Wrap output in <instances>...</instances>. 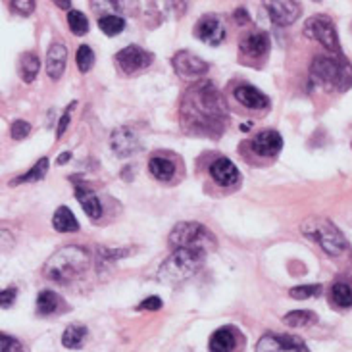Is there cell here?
I'll list each match as a JSON object with an SVG mask.
<instances>
[{
  "mask_svg": "<svg viewBox=\"0 0 352 352\" xmlns=\"http://www.w3.org/2000/svg\"><path fill=\"white\" fill-rule=\"evenodd\" d=\"M48 172V158H41L38 162H35V166L29 170L28 173L19 175L16 179L12 181V185H19V183H33V181H41Z\"/></svg>",
  "mask_w": 352,
  "mask_h": 352,
  "instance_id": "cell-27",
  "label": "cell"
},
{
  "mask_svg": "<svg viewBox=\"0 0 352 352\" xmlns=\"http://www.w3.org/2000/svg\"><path fill=\"white\" fill-rule=\"evenodd\" d=\"M270 47H272V41H270V35L267 33H250L247 37L241 38V52L247 54V56L260 58L266 56L270 52Z\"/></svg>",
  "mask_w": 352,
  "mask_h": 352,
  "instance_id": "cell-18",
  "label": "cell"
},
{
  "mask_svg": "<svg viewBox=\"0 0 352 352\" xmlns=\"http://www.w3.org/2000/svg\"><path fill=\"white\" fill-rule=\"evenodd\" d=\"M320 293H322V287L320 285H298L289 291V295L296 298V300H306L310 296H318Z\"/></svg>",
  "mask_w": 352,
  "mask_h": 352,
  "instance_id": "cell-32",
  "label": "cell"
},
{
  "mask_svg": "<svg viewBox=\"0 0 352 352\" xmlns=\"http://www.w3.org/2000/svg\"><path fill=\"white\" fill-rule=\"evenodd\" d=\"M170 245L173 248H197L208 252L216 245L214 235L202 223L197 221H181L170 233Z\"/></svg>",
  "mask_w": 352,
  "mask_h": 352,
  "instance_id": "cell-6",
  "label": "cell"
},
{
  "mask_svg": "<svg viewBox=\"0 0 352 352\" xmlns=\"http://www.w3.org/2000/svg\"><path fill=\"white\" fill-rule=\"evenodd\" d=\"M12 8L19 16H31L35 12V0H12Z\"/></svg>",
  "mask_w": 352,
  "mask_h": 352,
  "instance_id": "cell-36",
  "label": "cell"
},
{
  "mask_svg": "<svg viewBox=\"0 0 352 352\" xmlns=\"http://www.w3.org/2000/svg\"><path fill=\"white\" fill-rule=\"evenodd\" d=\"M264 8L270 19L279 28L295 23L302 14V6L298 0H264Z\"/></svg>",
  "mask_w": 352,
  "mask_h": 352,
  "instance_id": "cell-10",
  "label": "cell"
},
{
  "mask_svg": "<svg viewBox=\"0 0 352 352\" xmlns=\"http://www.w3.org/2000/svg\"><path fill=\"white\" fill-rule=\"evenodd\" d=\"M67 25H69L74 35L81 37V35H87V31H89V19H87V16L83 12H79V10H69V12H67Z\"/></svg>",
  "mask_w": 352,
  "mask_h": 352,
  "instance_id": "cell-28",
  "label": "cell"
},
{
  "mask_svg": "<svg viewBox=\"0 0 352 352\" xmlns=\"http://www.w3.org/2000/svg\"><path fill=\"white\" fill-rule=\"evenodd\" d=\"M302 233L316 241L329 256H341L346 250V239L329 219L310 218L302 223Z\"/></svg>",
  "mask_w": 352,
  "mask_h": 352,
  "instance_id": "cell-5",
  "label": "cell"
},
{
  "mask_svg": "<svg viewBox=\"0 0 352 352\" xmlns=\"http://www.w3.org/2000/svg\"><path fill=\"white\" fill-rule=\"evenodd\" d=\"M331 298L337 306L341 308H351L352 306V289L346 283H335L331 289Z\"/></svg>",
  "mask_w": 352,
  "mask_h": 352,
  "instance_id": "cell-30",
  "label": "cell"
},
{
  "mask_svg": "<svg viewBox=\"0 0 352 352\" xmlns=\"http://www.w3.org/2000/svg\"><path fill=\"white\" fill-rule=\"evenodd\" d=\"M0 352H25V349L18 339L0 333Z\"/></svg>",
  "mask_w": 352,
  "mask_h": 352,
  "instance_id": "cell-34",
  "label": "cell"
},
{
  "mask_svg": "<svg viewBox=\"0 0 352 352\" xmlns=\"http://www.w3.org/2000/svg\"><path fill=\"white\" fill-rule=\"evenodd\" d=\"M16 296H18V291H16L14 287H12V289L0 291V308H8V306L14 305Z\"/></svg>",
  "mask_w": 352,
  "mask_h": 352,
  "instance_id": "cell-39",
  "label": "cell"
},
{
  "mask_svg": "<svg viewBox=\"0 0 352 352\" xmlns=\"http://www.w3.org/2000/svg\"><path fill=\"white\" fill-rule=\"evenodd\" d=\"M310 74L320 85L331 91H349L352 85V66L341 58L335 56H316L310 67Z\"/></svg>",
  "mask_w": 352,
  "mask_h": 352,
  "instance_id": "cell-3",
  "label": "cell"
},
{
  "mask_svg": "<svg viewBox=\"0 0 352 352\" xmlns=\"http://www.w3.org/2000/svg\"><path fill=\"white\" fill-rule=\"evenodd\" d=\"M228 124V104L212 81H200L181 100V125L187 133L218 137Z\"/></svg>",
  "mask_w": 352,
  "mask_h": 352,
  "instance_id": "cell-1",
  "label": "cell"
},
{
  "mask_svg": "<svg viewBox=\"0 0 352 352\" xmlns=\"http://www.w3.org/2000/svg\"><path fill=\"white\" fill-rule=\"evenodd\" d=\"M233 95L237 98L239 104L250 108V110H266L270 106V98L252 85H239Z\"/></svg>",
  "mask_w": 352,
  "mask_h": 352,
  "instance_id": "cell-15",
  "label": "cell"
},
{
  "mask_svg": "<svg viewBox=\"0 0 352 352\" xmlns=\"http://www.w3.org/2000/svg\"><path fill=\"white\" fill-rule=\"evenodd\" d=\"M172 66L175 69V74L185 79V81H197L208 74V62H204L202 58H199L192 52L181 50L175 56L172 58Z\"/></svg>",
  "mask_w": 352,
  "mask_h": 352,
  "instance_id": "cell-9",
  "label": "cell"
},
{
  "mask_svg": "<svg viewBox=\"0 0 352 352\" xmlns=\"http://www.w3.org/2000/svg\"><path fill=\"white\" fill-rule=\"evenodd\" d=\"M12 247H14V237L10 235L8 231H2L0 229V252H6Z\"/></svg>",
  "mask_w": 352,
  "mask_h": 352,
  "instance_id": "cell-41",
  "label": "cell"
},
{
  "mask_svg": "<svg viewBox=\"0 0 352 352\" xmlns=\"http://www.w3.org/2000/svg\"><path fill=\"white\" fill-rule=\"evenodd\" d=\"M162 308V298L160 296H148V298H144L141 305L137 306V310H160Z\"/></svg>",
  "mask_w": 352,
  "mask_h": 352,
  "instance_id": "cell-38",
  "label": "cell"
},
{
  "mask_svg": "<svg viewBox=\"0 0 352 352\" xmlns=\"http://www.w3.org/2000/svg\"><path fill=\"white\" fill-rule=\"evenodd\" d=\"M210 352H233L237 346V333L233 327H219L210 337Z\"/></svg>",
  "mask_w": 352,
  "mask_h": 352,
  "instance_id": "cell-19",
  "label": "cell"
},
{
  "mask_svg": "<svg viewBox=\"0 0 352 352\" xmlns=\"http://www.w3.org/2000/svg\"><path fill=\"white\" fill-rule=\"evenodd\" d=\"M89 262H91V256L85 248L69 245V247L56 250L52 256L48 258L47 264L43 267V274L54 283L69 285L89 270Z\"/></svg>",
  "mask_w": 352,
  "mask_h": 352,
  "instance_id": "cell-2",
  "label": "cell"
},
{
  "mask_svg": "<svg viewBox=\"0 0 352 352\" xmlns=\"http://www.w3.org/2000/svg\"><path fill=\"white\" fill-rule=\"evenodd\" d=\"M98 28L108 37H116L125 29V19L122 16H116V14H108V16H102L98 19Z\"/></svg>",
  "mask_w": 352,
  "mask_h": 352,
  "instance_id": "cell-25",
  "label": "cell"
},
{
  "mask_svg": "<svg viewBox=\"0 0 352 352\" xmlns=\"http://www.w3.org/2000/svg\"><path fill=\"white\" fill-rule=\"evenodd\" d=\"M256 352H310L302 339L295 335H264L256 344Z\"/></svg>",
  "mask_w": 352,
  "mask_h": 352,
  "instance_id": "cell-11",
  "label": "cell"
},
{
  "mask_svg": "<svg viewBox=\"0 0 352 352\" xmlns=\"http://www.w3.org/2000/svg\"><path fill=\"white\" fill-rule=\"evenodd\" d=\"M76 100L72 102V104L67 106L66 112L62 114V118H60V124H58V129H56V137L58 139H62L64 137V133H66L67 125H69V120H72V112H74V108H76Z\"/></svg>",
  "mask_w": 352,
  "mask_h": 352,
  "instance_id": "cell-37",
  "label": "cell"
},
{
  "mask_svg": "<svg viewBox=\"0 0 352 352\" xmlns=\"http://www.w3.org/2000/svg\"><path fill=\"white\" fill-rule=\"evenodd\" d=\"M206 258L204 250L197 248H173V254L158 270V279L162 283H181L199 272Z\"/></svg>",
  "mask_w": 352,
  "mask_h": 352,
  "instance_id": "cell-4",
  "label": "cell"
},
{
  "mask_svg": "<svg viewBox=\"0 0 352 352\" xmlns=\"http://www.w3.org/2000/svg\"><path fill=\"white\" fill-rule=\"evenodd\" d=\"M91 4H93V10H95V12H106L104 16L112 14V10L110 8H116L110 0H91Z\"/></svg>",
  "mask_w": 352,
  "mask_h": 352,
  "instance_id": "cell-40",
  "label": "cell"
},
{
  "mask_svg": "<svg viewBox=\"0 0 352 352\" xmlns=\"http://www.w3.org/2000/svg\"><path fill=\"white\" fill-rule=\"evenodd\" d=\"M316 314L314 312H308V310H295V312H289L283 318V324L289 327H306V325L314 324Z\"/></svg>",
  "mask_w": 352,
  "mask_h": 352,
  "instance_id": "cell-29",
  "label": "cell"
},
{
  "mask_svg": "<svg viewBox=\"0 0 352 352\" xmlns=\"http://www.w3.org/2000/svg\"><path fill=\"white\" fill-rule=\"evenodd\" d=\"M154 56L144 50V48L131 45V47L122 48L118 54H116V64L122 69V74L125 76H133L137 72H143L146 67L153 64Z\"/></svg>",
  "mask_w": 352,
  "mask_h": 352,
  "instance_id": "cell-8",
  "label": "cell"
},
{
  "mask_svg": "<svg viewBox=\"0 0 352 352\" xmlns=\"http://www.w3.org/2000/svg\"><path fill=\"white\" fill-rule=\"evenodd\" d=\"M283 148V139L281 135L274 131V129H264L252 139V151L258 156H264V158H274L277 154L281 153Z\"/></svg>",
  "mask_w": 352,
  "mask_h": 352,
  "instance_id": "cell-14",
  "label": "cell"
},
{
  "mask_svg": "<svg viewBox=\"0 0 352 352\" xmlns=\"http://www.w3.org/2000/svg\"><path fill=\"white\" fill-rule=\"evenodd\" d=\"M305 35L308 38H314L324 48H327L333 54H341V45H339V35L335 28L333 19L325 14H316L312 18L306 19Z\"/></svg>",
  "mask_w": 352,
  "mask_h": 352,
  "instance_id": "cell-7",
  "label": "cell"
},
{
  "mask_svg": "<svg viewBox=\"0 0 352 352\" xmlns=\"http://www.w3.org/2000/svg\"><path fill=\"white\" fill-rule=\"evenodd\" d=\"M38 69H41V62H38L37 54L33 52H25L23 56L19 58V76L25 83H33L37 77Z\"/></svg>",
  "mask_w": 352,
  "mask_h": 352,
  "instance_id": "cell-22",
  "label": "cell"
},
{
  "mask_svg": "<svg viewBox=\"0 0 352 352\" xmlns=\"http://www.w3.org/2000/svg\"><path fill=\"white\" fill-rule=\"evenodd\" d=\"M233 16H235V19H237L241 25H245V23H248V21H250V16H248L247 10L245 8H239L237 12L233 14Z\"/></svg>",
  "mask_w": 352,
  "mask_h": 352,
  "instance_id": "cell-42",
  "label": "cell"
},
{
  "mask_svg": "<svg viewBox=\"0 0 352 352\" xmlns=\"http://www.w3.org/2000/svg\"><path fill=\"white\" fill-rule=\"evenodd\" d=\"M210 175L221 187H233L239 181V170L228 158H218L210 166Z\"/></svg>",
  "mask_w": 352,
  "mask_h": 352,
  "instance_id": "cell-17",
  "label": "cell"
},
{
  "mask_svg": "<svg viewBox=\"0 0 352 352\" xmlns=\"http://www.w3.org/2000/svg\"><path fill=\"white\" fill-rule=\"evenodd\" d=\"M110 146H112V151L120 158H129V156H133L135 153L141 151L139 139H137V135L129 127H118L116 131H112V135H110Z\"/></svg>",
  "mask_w": 352,
  "mask_h": 352,
  "instance_id": "cell-13",
  "label": "cell"
},
{
  "mask_svg": "<svg viewBox=\"0 0 352 352\" xmlns=\"http://www.w3.org/2000/svg\"><path fill=\"white\" fill-rule=\"evenodd\" d=\"M62 306V298L54 291H43L37 296V312L41 316L56 314Z\"/></svg>",
  "mask_w": 352,
  "mask_h": 352,
  "instance_id": "cell-23",
  "label": "cell"
},
{
  "mask_svg": "<svg viewBox=\"0 0 352 352\" xmlns=\"http://www.w3.org/2000/svg\"><path fill=\"white\" fill-rule=\"evenodd\" d=\"M195 37L206 43L210 47H218L226 38V25L219 16L216 14H206L197 21L195 25Z\"/></svg>",
  "mask_w": 352,
  "mask_h": 352,
  "instance_id": "cell-12",
  "label": "cell"
},
{
  "mask_svg": "<svg viewBox=\"0 0 352 352\" xmlns=\"http://www.w3.org/2000/svg\"><path fill=\"white\" fill-rule=\"evenodd\" d=\"M316 2H320V0H316Z\"/></svg>",
  "mask_w": 352,
  "mask_h": 352,
  "instance_id": "cell-45",
  "label": "cell"
},
{
  "mask_svg": "<svg viewBox=\"0 0 352 352\" xmlns=\"http://www.w3.org/2000/svg\"><path fill=\"white\" fill-rule=\"evenodd\" d=\"M67 64V50L64 45L54 43L50 45L47 52V74L52 81H58L60 77L64 76Z\"/></svg>",
  "mask_w": 352,
  "mask_h": 352,
  "instance_id": "cell-16",
  "label": "cell"
},
{
  "mask_svg": "<svg viewBox=\"0 0 352 352\" xmlns=\"http://www.w3.org/2000/svg\"><path fill=\"white\" fill-rule=\"evenodd\" d=\"M54 4H56L58 8H62V10H72V0H52Z\"/></svg>",
  "mask_w": 352,
  "mask_h": 352,
  "instance_id": "cell-43",
  "label": "cell"
},
{
  "mask_svg": "<svg viewBox=\"0 0 352 352\" xmlns=\"http://www.w3.org/2000/svg\"><path fill=\"white\" fill-rule=\"evenodd\" d=\"M76 199L81 204V208L85 210V214L89 218L93 219V221L100 219V216H102V204H100V200H98V197L93 190H89L87 187H76Z\"/></svg>",
  "mask_w": 352,
  "mask_h": 352,
  "instance_id": "cell-20",
  "label": "cell"
},
{
  "mask_svg": "<svg viewBox=\"0 0 352 352\" xmlns=\"http://www.w3.org/2000/svg\"><path fill=\"white\" fill-rule=\"evenodd\" d=\"M29 133H31V125L28 122H23V120H16L10 127V135H12L14 141H23Z\"/></svg>",
  "mask_w": 352,
  "mask_h": 352,
  "instance_id": "cell-33",
  "label": "cell"
},
{
  "mask_svg": "<svg viewBox=\"0 0 352 352\" xmlns=\"http://www.w3.org/2000/svg\"><path fill=\"white\" fill-rule=\"evenodd\" d=\"M85 337H87L85 325L72 324V325H67L66 331H64V335H62V344H64L66 349L76 351V349H81V344H83V341H85Z\"/></svg>",
  "mask_w": 352,
  "mask_h": 352,
  "instance_id": "cell-24",
  "label": "cell"
},
{
  "mask_svg": "<svg viewBox=\"0 0 352 352\" xmlns=\"http://www.w3.org/2000/svg\"><path fill=\"white\" fill-rule=\"evenodd\" d=\"M148 170H151V173H153L154 177L168 181L173 173H175V166H173L172 160L160 158V156H158V158H153V160L148 162Z\"/></svg>",
  "mask_w": 352,
  "mask_h": 352,
  "instance_id": "cell-26",
  "label": "cell"
},
{
  "mask_svg": "<svg viewBox=\"0 0 352 352\" xmlns=\"http://www.w3.org/2000/svg\"><path fill=\"white\" fill-rule=\"evenodd\" d=\"M116 6V10L124 12L127 16H135L137 8H139V0H110Z\"/></svg>",
  "mask_w": 352,
  "mask_h": 352,
  "instance_id": "cell-35",
  "label": "cell"
},
{
  "mask_svg": "<svg viewBox=\"0 0 352 352\" xmlns=\"http://www.w3.org/2000/svg\"><path fill=\"white\" fill-rule=\"evenodd\" d=\"M76 64L81 74L91 72V67H93V64H95V52H93V48L87 47V45H81V47L77 48Z\"/></svg>",
  "mask_w": 352,
  "mask_h": 352,
  "instance_id": "cell-31",
  "label": "cell"
},
{
  "mask_svg": "<svg viewBox=\"0 0 352 352\" xmlns=\"http://www.w3.org/2000/svg\"><path fill=\"white\" fill-rule=\"evenodd\" d=\"M52 226L60 233H76L79 231V223L77 218L74 216V212L67 208V206H60L52 216Z\"/></svg>",
  "mask_w": 352,
  "mask_h": 352,
  "instance_id": "cell-21",
  "label": "cell"
},
{
  "mask_svg": "<svg viewBox=\"0 0 352 352\" xmlns=\"http://www.w3.org/2000/svg\"><path fill=\"white\" fill-rule=\"evenodd\" d=\"M69 160H72V153H64L58 156V164H60V166H62V164H67Z\"/></svg>",
  "mask_w": 352,
  "mask_h": 352,
  "instance_id": "cell-44",
  "label": "cell"
}]
</instances>
